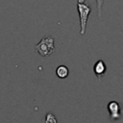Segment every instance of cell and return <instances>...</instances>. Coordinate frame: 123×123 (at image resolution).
Listing matches in <instances>:
<instances>
[{"label": "cell", "mask_w": 123, "mask_h": 123, "mask_svg": "<svg viewBox=\"0 0 123 123\" xmlns=\"http://www.w3.org/2000/svg\"><path fill=\"white\" fill-rule=\"evenodd\" d=\"M77 10L80 17V34L85 35L86 30V23L88 19V15L91 12V7L86 5L85 2L84 3H77Z\"/></svg>", "instance_id": "2"}, {"label": "cell", "mask_w": 123, "mask_h": 123, "mask_svg": "<svg viewBox=\"0 0 123 123\" xmlns=\"http://www.w3.org/2000/svg\"><path fill=\"white\" fill-rule=\"evenodd\" d=\"M54 42H55V38L53 36H45L35 46V50L41 57H48L55 50Z\"/></svg>", "instance_id": "1"}, {"label": "cell", "mask_w": 123, "mask_h": 123, "mask_svg": "<svg viewBox=\"0 0 123 123\" xmlns=\"http://www.w3.org/2000/svg\"><path fill=\"white\" fill-rule=\"evenodd\" d=\"M108 111L111 119H118L120 116V106L116 101H111L108 104Z\"/></svg>", "instance_id": "3"}, {"label": "cell", "mask_w": 123, "mask_h": 123, "mask_svg": "<svg viewBox=\"0 0 123 123\" xmlns=\"http://www.w3.org/2000/svg\"><path fill=\"white\" fill-rule=\"evenodd\" d=\"M44 123H58V120H57V117L55 116V114L53 112L49 111L45 114Z\"/></svg>", "instance_id": "6"}, {"label": "cell", "mask_w": 123, "mask_h": 123, "mask_svg": "<svg viewBox=\"0 0 123 123\" xmlns=\"http://www.w3.org/2000/svg\"><path fill=\"white\" fill-rule=\"evenodd\" d=\"M106 69H107V66H106V63L104 62V61L102 60H99L97 61L94 65H93V71H94V74L96 75V77L100 80L103 75L105 74L106 72Z\"/></svg>", "instance_id": "4"}, {"label": "cell", "mask_w": 123, "mask_h": 123, "mask_svg": "<svg viewBox=\"0 0 123 123\" xmlns=\"http://www.w3.org/2000/svg\"><path fill=\"white\" fill-rule=\"evenodd\" d=\"M56 74L60 79H65L69 74V70L65 65H59L56 69Z\"/></svg>", "instance_id": "5"}, {"label": "cell", "mask_w": 123, "mask_h": 123, "mask_svg": "<svg viewBox=\"0 0 123 123\" xmlns=\"http://www.w3.org/2000/svg\"><path fill=\"white\" fill-rule=\"evenodd\" d=\"M97 2V12H98V16L100 17L102 15V8L104 4V0H96Z\"/></svg>", "instance_id": "7"}]
</instances>
